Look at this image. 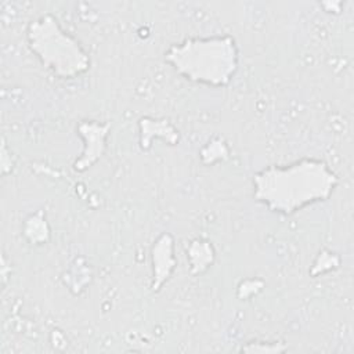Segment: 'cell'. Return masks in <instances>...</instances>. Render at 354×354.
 Returning <instances> with one entry per match:
<instances>
[{
  "label": "cell",
  "mask_w": 354,
  "mask_h": 354,
  "mask_svg": "<svg viewBox=\"0 0 354 354\" xmlns=\"http://www.w3.org/2000/svg\"><path fill=\"white\" fill-rule=\"evenodd\" d=\"M253 198L270 212L293 214L330 198L339 184L336 173L324 162L303 158L285 166H268L253 174Z\"/></svg>",
  "instance_id": "1"
},
{
  "label": "cell",
  "mask_w": 354,
  "mask_h": 354,
  "mask_svg": "<svg viewBox=\"0 0 354 354\" xmlns=\"http://www.w3.org/2000/svg\"><path fill=\"white\" fill-rule=\"evenodd\" d=\"M285 350H286V346H283L281 343H268V344H263V346L249 343L248 346L242 347V351H249V353H281Z\"/></svg>",
  "instance_id": "7"
},
{
  "label": "cell",
  "mask_w": 354,
  "mask_h": 354,
  "mask_svg": "<svg viewBox=\"0 0 354 354\" xmlns=\"http://www.w3.org/2000/svg\"><path fill=\"white\" fill-rule=\"evenodd\" d=\"M109 130V124H101L95 120H84L79 123L77 131L86 141L82 156L73 163V169L83 171L91 167L101 156L105 148V138Z\"/></svg>",
  "instance_id": "4"
},
{
  "label": "cell",
  "mask_w": 354,
  "mask_h": 354,
  "mask_svg": "<svg viewBox=\"0 0 354 354\" xmlns=\"http://www.w3.org/2000/svg\"><path fill=\"white\" fill-rule=\"evenodd\" d=\"M165 61L187 80L210 87H225L238 71L239 50L232 36L189 37L171 44Z\"/></svg>",
  "instance_id": "2"
},
{
  "label": "cell",
  "mask_w": 354,
  "mask_h": 354,
  "mask_svg": "<svg viewBox=\"0 0 354 354\" xmlns=\"http://www.w3.org/2000/svg\"><path fill=\"white\" fill-rule=\"evenodd\" d=\"M189 252L199 254V256H189L191 263L199 257V260H198L196 264L194 266V267H198V271H199V272L205 271V270L213 263V257H214L213 248H212V245H210L209 242H206V241H199V239L194 241V242L191 243Z\"/></svg>",
  "instance_id": "6"
},
{
  "label": "cell",
  "mask_w": 354,
  "mask_h": 354,
  "mask_svg": "<svg viewBox=\"0 0 354 354\" xmlns=\"http://www.w3.org/2000/svg\"><path fill=\"white\" fill-rule=\"evenodd\" d=\"M153 263V282L152 290H159L160 286L169 279L176 260L173 256V241L169 234H163L152 248Z\"/></svg>",
  "instance_id": "5"
},
{
  "label": "cell",
  "mask_w": 354,
  "mask_h": 354,
  "mask_svg": "<svg viewBox=\"0 0 354 354\" xmlns=\"http://www.w3.org/2000/svg\"><path fill=\"white\" fill-rule=\"evenodd\" d=\"M26 39L41 65L59 79H73L90 69L88 54L50 14L29 24Z\"/></svg>",
  "instance_id": "3"
}]
</instances>
